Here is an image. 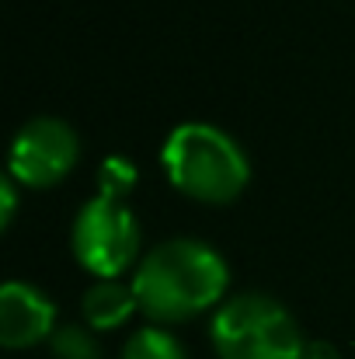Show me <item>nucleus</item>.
I'll use <instances>...</instances> for the list:
<instances>
[{
	"mask_svg": "<svg viewBox=\"0 0 355 359\" xmlns=\"http://www.w3.org/2000/svg\"><path fill=\"white\" fill-rule=\"evenodd\" d=\"M132 164L129 161H122V157H112V161H105V168H102V196H112V199H122L125 192H129V185H132Z\"/></svg>",
	"mask_w": 355,
	"mask_h": 359,
	"instance_id": "nucleus-10",
	"label": "nucleus"
},
{
	"mask_svg": "<svg viewBox=\"0 0 355 359\" xmlns=\"http://www.w3.org/2000/svg\"><path fill=\"white\" fill-rule=\"evenodd\" d=\"M230 283V269L216 248L195 238H171L146 251L132 276L139 307L153 321H185L213 307Z\"/></svg>",
	"mask_w": 355,
	"mask_h": 359,
	"instance_id": "nucleus-1",
	"label": "nucleus"
},
{
	"mask_svg": "<svg viewBox=\"0 0 355 359\" xmlns=\"http://www.w3.org/2000/svg\"><path fill=\"white\" fill-rule=\"evenodd\" d=\"M49 339H53L49 346H53V356L56 359H98L102 356L95 335L84 332L81 325H63V328H56Z\"/></svg>",
	"mask_w": 355,
	"mask_h": 359,
	"instance_id": "nucleus-9",
	"label": "nucleus"
},
{
	"mask_svg": "<svg viewBox=\"0 0 355 359\" xmlns=\"http://www.w3.org/2000/svg\"><path fill=\"white\" fill-rule=\"evenodd\" d=\"M122 359H188L185 349L178 346L174 335H167L164 328H139L129 335L125 349H122Z\"/></svg>",
	"mask_w": 355,
	"mask_h": 359,
	"instance_id": "nucleus-8",
	"label": "nucleus"
},
{
	"mask_svg": "<svg viewBox=\"0 0 355 359\" xmlns=\"http://www.w3.org/2000/svg\"><path fill=\"white\" fill-rule=\"evenodd\" d=\"M136 304H139V300H136V290L125 286V283H118V279L95 283V286L84 293V300H81L84 318H88V325H95V328H116V325H122V321L132 314Z\"/></svg>",
	"mask_w": 355,
	"mask_h": 359,
	"instance_id": "nucleus-7",
	"label": "nucleus"
},
{
	"mask_svg": "<svg viewBox=\"0 0 355 359\" xmlns=\"http://www.w3.org/2000/svg\"><path fill=\"white\" fill-rule=\"evenodd\" d=\"M70 238L74 255L84 269H91L102 279H116L139 248V224L122 199L95 196L77 210Z\"/></svg>",
	"mask_w": 355,
	"mask_h": 359,
	"instance_id": "nucleus-4",
	"label": "nucleus"
},
{
	"mask_svg": "<svg viewBox=\"0 0 355 359\" xmlns=\"http://www.w3.org/2000/svg\"><path fill=\"white\" fill-rule=\"evenodd\" d=\"M220 359H300L307 339L293 314L268 293H237L209 325Z\"/></svg>",
	"mask_w": 355,
	"mask_h": 359,
	"instance_id": "nucleus-3",
	"label": "nucleus"
},
{
	"mask_svg": "<svg viewBox=\"0 0 355 359\" xmlns=\"http://www.w3.org/2000/svg\"><path fill=\"white\" fill-rule=\"evenodd\" d=\"M160 161L181 192L206 203L234 199L251 178L247 157L234 136L209 122H178L160 147Z\"/></svg>",
	"mask_w": 355,
	"mask_h": 359,
	"instance_id": "nucleus-2",
	"label": "nucleus"
},
{
	"mask_svg": "<svg viewBox=\"0 0 355 359\" xmlns=\"http://www.w3.org/2000/svg\"><path fill=\"white\" fill-rule=\"evenodd\" d=\"M300 359H342V356H338V349H335L331 342H324V339H314V342H307V346H303Z\"/></svg>",
	"mask_w": 355,
	"mask_h": 359,
	"instance_id": "nucleus-11",
	"label": "nucleus"
},
{
	"mask_svg": "<svg viewBox=\"0 0 355 359\" xmlns=\"http://www.w3.org/2000/svg\"><path fill=\"white\" fill-rule=\"evenodd\" d=\"M74 161H77V133L63 119L39 116L14 133L7 175L28 185H53L74 168Z\"/></svg>",
	"mask_w": 355,
	"mask_h": 359,
	"instance_id": "nucleus-5",
	"label": "nucleus"
},
{
	"mask_svg": "<svg viewBox=\"0 0 355 359\" xmlns=\"http://www.w3.org/2000/svg\"><path fill=\"white\" fill-rule=\"evenodd\" d=\"M56 325V304L35 290L32 283H4L0 290V342L7 349L32 346L46 335H53Z\"/></svg>",
	"mask_w": 355,
	"mask_h": 359,
	"instance_id": "nucleus-6",
	"label": "nucleus"
},
{
	"mask_svg": "<svg viewBox=\"0 0 355 359\" xmlns=\"http://www.w3.org/2000/svg\"><path fill=\"white\" fill-rule=\"evenodd\" d=\"M0 220H4V227L11 224V213H14V175H4V182H0Z\"/></svg>",
	"mask_w": 355,
	"mask_h": 359,
	"instance_id": "nucleus-12",
	"label": "nucleus"
}]
</instances>
